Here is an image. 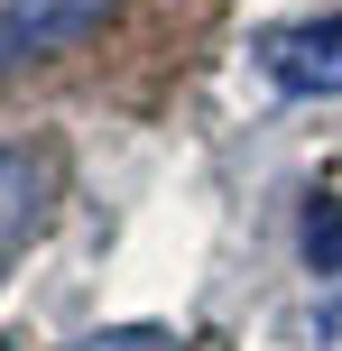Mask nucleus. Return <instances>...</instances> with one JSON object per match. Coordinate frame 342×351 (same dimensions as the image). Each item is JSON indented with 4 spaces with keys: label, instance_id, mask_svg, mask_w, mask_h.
Masks as SVG:
<instances>
[{
    "label": "nucleus",
    "instance_id": "nucleus-4",
    "mask_svg": "<svg viewBox=\"0 0 342 351\" xmlns=\"http://www.w3.org/2000/svg\"><path fill=\"white\" fill-rule=\"evenodd\" d=\"M306 259L324 268V278H342V204H315L306 213Z\"/></svg>",
    "mask_w": 342,
    "mask_h": 351
},
{
    "label": "nucleus",
    "instance_id": "nucleus-6",
    "mask_svg": "<svg viewBox=\"0 0 342 351\" xmlns=\"http://www.w3.org/2000/svg\"><path fill=\"white\" fill-rule=\"evenodd\" d=\"M74 351H158V333H102V342H74Z\"/></svg>",
    "mask_w": 342,
    "mask_h": 351
},
{
    "label": "nucleus",
    "instance_id": "nucleus-5",
    "mask_svg": "<svg viewBox=\"0 0 342 351\" xmlns=\"http://www.w3.org/2000/svg\"><path fill=\"white\" fill-rule=\"evenodd\" d=\"M315 333H324V342L342 351V278H333V296H324V315H315Z\"/></svg>",
    "mask_w": 342,
    "mask_h": 351
},
{
    "label": "nucleus",
    "instance_id": "nucleus-3",
    "mask_svg": "<svg viewBox=\"0 0 342 351\" xmlns=\"http://www.w3.org/2000/svg\"><path fill=\"white\" fill-rule=\"evenodd\" d=\"M47 213V158L37 148H0V268L19 259V241L37 231Z\"/></svg>",
    "mask_w": 342,
    "mask_h": 351
},
{
    "label": "nucleus",
    "instance_id": "nucleus-2",
    "mask_svg": "<svg viewBox=\"0 0 342 351\" xmlns=\"http://www.w3.org/2000/svg\"><path fill=\"white\" fill-rule=\"evenodd\" d=\"M102 10H111V0H10V10H0V74L56 56L65 37H84Z\"/></svg>",
    "mask_w": 342,
    "mask_h": 351
},
{
    "label": "nucleus",
    "instance_id": "nucleus-1",
    "mask_svg": "<svg viewBox=\"0 0 342 351\" xmlns=\"http://www.w3.org/2000/svg\"><path fill=\"white\" fill-rule=\"evenodd\" d=\"M259 65L287 93H342V19H287L259 28Z\"/></svg>",
    "mask_w": 342,
    "mask_h": 351
}]
</instances>
